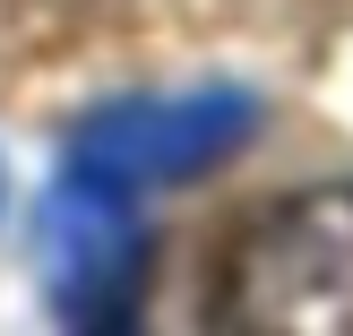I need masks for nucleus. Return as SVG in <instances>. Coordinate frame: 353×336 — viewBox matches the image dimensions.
<instances>
[{
  "instance_id": "nucleus-2",
  "label": "nucleus",
  "mask_w": 353,
  "mask_h": 336,
  "mask_svg": "<svg viewBox=\"0 0 353 336\" xmlns=\"http://www.w3.org/2000/svg\"><path fill=\"white\" fill-rule=\"evenodd\" d=\"M147 285V233H138L130 181L95 164H69L43 199V293L69 328H112L130 319Z\"/></svg>"
},
{
  "instance_id": "nucleus-1",
  "label": "nucleus",
  "mask_w": 353,
  "mask_h": 336,
  "mask_svg": "<svg viewBox=\"0 0 353 336\" xmlns=\"http://www.w3.org/2000/svg\"><path fill=\"white\" fill-rule=\"evenodd\" d=\"M216 328L353 336V181L250 216L216 276Z\"/></svg>"
},
{
  "instance_id": "nucleus-3",
  "label": "nucleus",
  "mask_w": 353,
  "mask_h": 336,
  "mask_svg": "<svg viewBox=\"0 0 353 336\" xmlns=\"http://www.w3.org/2000/svg\"><path fill=\"white\" fill-rule=\"evenodd\" d=\"M259 130V103L241 86H207V95H130L103 103L69 130V164H95L112 181H190V172L224 164L241 138Z\"/></svg>"
}]
</instances>
